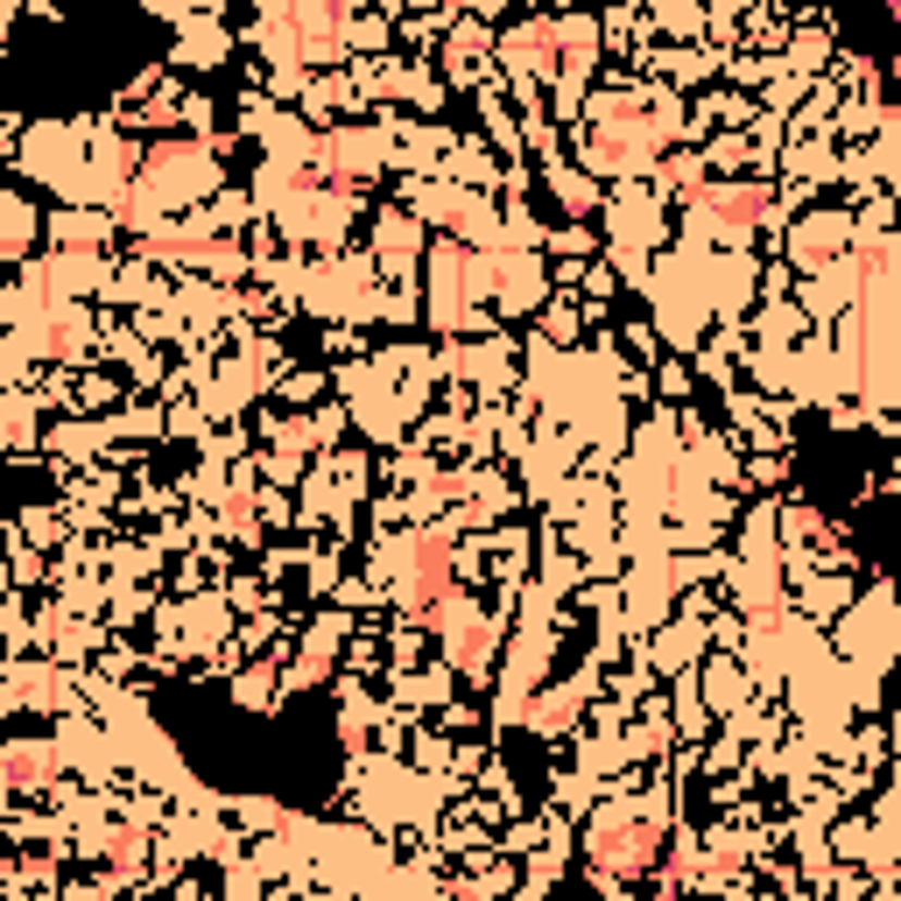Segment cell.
<instances>
[{
  "label": "cell",
  "instance_id": "7a4b0ae2",
  "mask_svg": "<svg viewBox=\"0 0 901 901\" xmlns=\"http://www.w3.org/2000/svg\"><path fill=\"white\" fill-rule=\"evenodd\" d=\"M704 205H712L718 219H761V190H704Z\"/></svg>",
  "mask_w": 901,
  "mask_h": 901
},
{
  "label": "cell",
  "instance_id": "6da1fadb",
  "mask_svg": "<svg viewBox=\"0 0 901 901\" xmlns=\"http://www.w3.org/2000/svg\"><path fill=\"white\" fill-rule=\"evenodd\" d=\"M655 846H663L655 817H606L592 831V860L598 866H620V874H641V866L655 860Z\"/></svg>",
  "mask_w": 901,
  "mask_h": 901
}]
</instances>
